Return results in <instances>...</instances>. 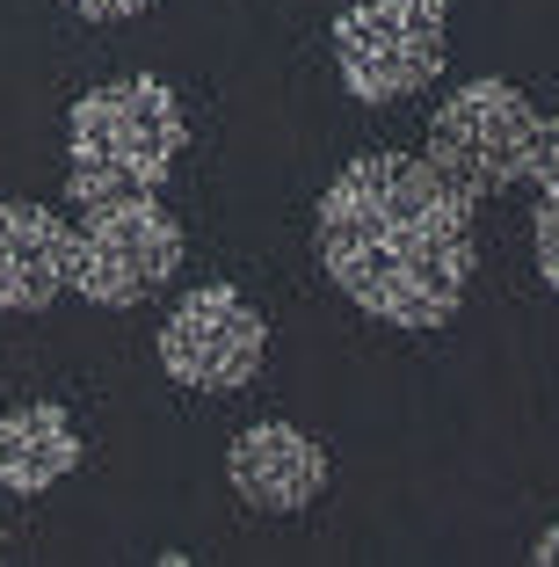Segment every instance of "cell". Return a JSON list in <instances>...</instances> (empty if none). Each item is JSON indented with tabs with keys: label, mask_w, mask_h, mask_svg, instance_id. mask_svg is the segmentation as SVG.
Masks as SVG:
<instances>
[{
	"label": "cell",
	"mask_w": 559,
	"mask_h": 567,
	"mask_svg": "<svg viewBox=\"0 0 559 567\" xmlns=\"http://www.w3.org/2000/svg\"><path fill=\"white\" fill-rule=\"evenodd\" d=\"M334 291L393 328H444L473 284V197L414 153H356L313 218Z\"/></svg>",
	"instance_id": "6da1fadb"
},
{
	"label": "cell",
	"mask_w": 559,
	"mask_h": 567,
	"mask_svg": "<svg viewBox=\"0 0 559 567\" xmlns=\"http://www.w3.org/2000/svg\"><path fill=\"white\" fill-rule=\"evenodd\" d=\"M182 146H189V117H182L175 87L153 81V73L110 81L95 95H81L66 117V197L95 204V197L161 189Z\"/></svg>",
	"instance_id": "7a4b0ae2"
},
{
	"label": "cell",
	"mask_w": 559,
	"mask_h": 567,
	"mask_svg": "<svg viewBox=\"0 0 559 567\" xmlns=\"http://www.w3.org/2000/svg\"><path fill=\"white\" fill-rule=\"evenodd\" d=\"M182 269V226L161 212L153 189H132V197H95L87 218L73 226V291L87 306H124L153 299L161 284H175Z\"/></svg>",
	"instance_id": "3957f363"
},
{
	"label": "cell",
	"mask_w": 559,
	"mask_h": 567,
	"mask_svg": "<svg viewBox=\"0 0 559 567\" xmlns=\"http://www.w3.org/2000/svg\"><path fill=\"white\" fill-rule=\"evenodd\" d=\"M334 66L356 102H407L444 73V0H342Z\"/></svg>",
	"instance_id": "277c9868"
},
{
	"label": "cell",
	"mask_w": 559,
	"mask_h": 567,
	"mask_svg": "<svg viewBox=\"0 0 559 567\" xmlns=\"http://www.w3.org/2000/svg\"><path fill=\"white\" fill-rule=\"evenodd\" d=\"M538 110L524 87L509 81H465L444 95V110L428 117V167L451 175L465 197H494V189L524 183V146Z\"/></svg>",
	"instance_id": "5b68a950"
},
{
	"label": "cell",
	"mask_w": 559,
	"mask_h": 567,
	"mask_svg": "<svg viewBox=\"0 0 559 567\" xmlns=\"http://www.w3.org/2000/svg\"><path fill=\"white\" fill-rule=\"evenodd\" d=\"M269 357V320L232 291V284H204L167 313L161 328V371L175 385H197V393H232L262 371Z\"/></svg>",
	"instance_id": "8992f818"
},
{
	"label": "cell",
	"mask_w": 559,
	"mask_h": 567,
	"mask_svg": "<svg viewBox=\"0 0 559 567\" xmlns=\"http://www.w3.org/2000/svg\"><path fill=\"white\" fill-rule=\"evenodd\" d=\"M226 481L247 509H269V517H291L306 502H320L328 487V451L313 444L291 422H255V430L232 436L226 451Z\"/></svg>",
	"instance_id": "52a82bcc"
},
{
	"label": "cell",
	"mask_w": 559,
	"mask_h": 567,
	"mask_svg": "<svg viewBox=\"0 0 559 567\" xmlns=\"http://www.w3.org/2000/svg\"><path fill=\"white\" fill-rule=\"evenodd\" d=\"M73 291V226L44 204L0 197V313H44Z\"/></svg>",
	"instance_id": "ba28073f"
},
{
	"label": "cell",
	"mask_w": 559,
	"mask_h": 567,
	"mask_svg": "<svg viewBox=\"0 0 559 567\" xmlns=\"http://www.w3.org/2000/svg\"><path fill=\"white\" fill-rule=\"evenodd\" d=\"M81 466V430L66 422V408L30 401L0 415V487L8 495H44Z\"/></svg>",
	"instance_id": "9c48e42d"
},
{
	"label": "cell",
	"mask_w": 559,
	"mask_h": 567,
	"mask_svg": "<svg viewBox=\"0 0 559 567\" xmlns=\"http://www.w3.org/2000/svg\"><path fill=\"white\" fill-rule=\"evenodd\" d=\"M524 183H538V197H545V189H559V117H538V124H530Z\"/></svg>",
	"instance_id": "30bf717a"
},
{
	"label": "cell",
	"mask_w": 559,
	"mask_h": 567,
	"mask_svg": "<svg viewBox=\"0 0 559 567\" xmlns=\"http://www.w3.org/2000/svg\"><path fill=\"white\" fill-rule=\"evenodd\" d=\"M530 248H538V277L559 291V189L538 197V218H530Z\"/></svg>",
	"instance_id": "8fae6325"
},
{
	"label": "cell",
	"mask_w": 559,
	"mask_h": 567,
	"mask_svg": "<svg viewBox=\"0 0 559 567\" xmlns=\"http://www.w3.org/2000/svg\"><path fill=\"white\" fill-rule=\"evenodd\" d=\"M73 16H87V22H124V16H138L146 0H66Z\"/></svg>",
	"instance_id": "7c38bea8"
},
{
	"label": "cell",
	"mask_w": 559,
	"mask_h": 567,
	"mask_svg": "<svg viewBox=\"0 0 559 567\" xmlns=\"http://www.w3.org/2000/svg\"><path fill=\"white\" fill-rule=\"evenodd\" d=\"M530 560H538V567H559V524L538 538V546H530Z\"/></svg>",
	"instance_id": "4fadbf2b"
}]
</instances>
